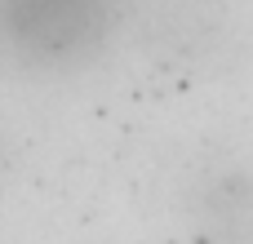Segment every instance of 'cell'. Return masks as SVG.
Masks as SVG:
<instances>
[{
	"instance_id": "obj_1",
	"label": "cell",
	"mask_w": 253,
	"mask_h": 244,
	"mask_svg": "<svg viewBox=\"0 0 253 244\" xmlns=\"http://www.w3.org/2000/svg\"><path fill=\"white\" fill-rule=\"evenodd\" d=\"M129 0H0V44L40 71H71L102 53Z\"/></svg>"
},
{
	"instance_id": "obj_2",
	"label": "cell",
	"mask_w": 253,
	"mask_h": 244,
	"mask_svg": "<svg viewBox=\"0 0 253 244\" xmlns=\"http://www.w3.org/2000/svg\"><path fill=\"white\" fill-rule=\"evenodd\" d=\"M129 22L156 62L196 67L227 36V0H129Z\"/></svg>"
},
{
	"instance_id": "obj_3",
	"label": "cell",
	"mask_w": 253,
	"mask_h": 244,
	"mask_svg": "<svg viewBox=\"0 0 253 244\" xmlns=\"http://www.w3.org/2000/svg\"><path fill=\"white\" fill-rule=\"evenodd\" d=\"M205 222L227 240H253V178L240 169H213L196 187Z\"/></svg>"
},
{
	"instance_id": "obj_4",
	"label": "cell",
	"mask_w": 253,
	"mask_h": 244,
	"mask_svg": "<svg viewBox=\"0 0 253 244\" xmlns=\"http://www.w3.org/2000/svg\"><path fill=\"white\" fill-rule=\"evenodd\" d=\"M0 164H4V133H0Z\"/></svg>"
}]
</instances>
